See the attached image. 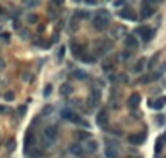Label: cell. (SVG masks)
I'll use <instances>...</instances> for the list:
<instances>
[{
    "mask_svg": "<svg viewBox=\"0 0 166 158\" xmlns=\"http://www.w3.org/2000/svg\"><path fill=\"white\" fill-rule=\"evenodd\" d=\"M91 23H93V26H95L98 31H104V29L108 28V15H104L101 11L99 15H96V16L93 18Z\"/></svg>",
    "mask_w": 166,
    "mask_h": 158,
    "instance_id": "cell-1",
    "label": "cell"
},
{
    "mask_svg": "<svg viewBox=\"0 0 166 158\" xmlns=\"http://www.w3.org/2000/svg\"><path fill=\"white\" fill-rule=\"evenodd\" d=\"M57 134H59V127H57V126H49L46 129V132H44V135H46L47 140H56Z\"/></svg>",
    "mask_w": 166,
    "mask_h": 158,
    "instance_id": "cell-2",
    "label": "cell"
},
{
    "mask_svg": "<svg viewBox=\"0 0 166 158\" xmlns=\"http://www.w3.org/2000/svg\"><path fill=\"white\" fill-rule=\"evenodd\" d=\"M129 142L134 144V145H142L145 142V134L143 132H142V134H134V135L129 137Z\"/></svg>",
    "mask_w": 166,
    "mask_h": 158,
    "instance_id": "cell-3",
    "label": "cell"
},
{
    "mask_svg": "<svg viewBox=\"0 0 166 158\" xmlns=\"http://www.w3.org/2000/svg\"><path fill=\"white\" fill-rule=\"evenodd\" d=\"M119 16L120 18H125V20H132V21L137 20V15H135L130 8H124V10H120L119 11Z\"/></svg>",
    "mask_w": 166,
    "mask_h": 158,
    "instance_id": "cell-4",
    "label": "cell"
},
{
    "mask_svg": "<svg viewBox=\"0 0 166 158\" xmlns=\"http://www.w3.org/2000/svg\"><path fill=\"white\" fill-rule=\"evenodd\" d=\"M153 8H152V5L148 4V2H145L143 5H142V18H148V16H152L153 15Z\"/></svg>",
    "mask_w": 166,
    "mask_h": 158,
    "instance_id": "cell-5",
    "label": "cell"
},
{
    "mask_svg": "<svg viewBox=\"0 0 166 158\" xmlns=\"http://www.w3.org/2000/svg\"><path fill=\"white\" fill-rule=\"evenodd\" d=\"M60 116H62V119H67V121H73L77 119V114H75L72 109H62V112H60Z\"/></svg>",
    "mask_w": 166,
    "mask_h": 158,
    "instance_id": "cell-6",
    "label": "cell"
},
{
    "mask_svg": "<svg viewBox=\"0 0 166 158\" xmlns=\"http://www.w3.org/2000/svg\"><path fill=\"white\" fill-rule=\"evenodd\" d=\"M72 52H73L75 57L81 59V57L85 56V47L83 46H77V44H72Z\"/></svg>",
    "mask_w": 166,
    "mask_h": 158,
    "instance_id": "cell-7",
    "label": "cell"
},
{
    "mask_svg": "<svg viewBox=\"0 0 166 158\" xmlns=\"http://www.w3.org/2000/svg\"><path fill=\"white\" fill-rule=\"evenodd\" d=\"M138 104H140V95H138V93H134V95L129 98V108L135 109Z\"/></svg>",
    "mask_w": 166,
    "mask_h": 158,
    "instance_id": "cell-8",
    "label": "cell"
},
{
    "mask_svg": "<svg viewBox=\"0 0 166 158\" xmlns=\"http://www.w3.org/2000/svg\"><path fill=\"white\" fill-rule=\"evenodd\" d=\"M96 122H98V126L104 127L108 124V112L106 111H101L98 114V117H96Z\"/></svg>",
    "mask_w": 166,
    "mask_h": 158,
    "instance_id": "cell-9",
    "label": "cell"
},
{
    "mask_svg": "<svg viewBox=\"0 0 166 158\" xmlns=\"http://www.w3.org/2000/svg\"><path fill=\"white\" fill-rule=\"evenodd\" d=\"M125 46L132 47V49H137L138 47V42H137V39H135L134 34H129L127 38H125Z\"/></svg>",
    "mask_w": 166,
    "mask_h": 158,
    "instance_id": "cell-10",
    "label": "cell"
},
{
    "mask_svg": "<svg viewBox=\"0 0 166 158\" xmlns=\"http://www.w3.org/2000/svg\"><path fill=\"white\" fill-rule=\"evenodd\" d=\"M148 104L152 106V108H155V109H161L163 106L166 104V96H163V98H158L155 103H152V101H148Z\"/></svg>",
    "mask_w": 166,
    "mask_h": 158,
    "instance_id": "cell-11",
    "label": "cell"
},
{
    "mask_svg": "<svg viewBox=\"0 0 166 158\" xmlns=\"http://www.w3.org/2000/svg\"><path fill=\"white\" fill-rule=\"evenodd\" d=\"M99 96H101L99 95V92L98 90H95V92L91 93V96H90V106H96L99 103Z\"/></svg>",
    "mask_w": 166,
    "mask_h": 158,
    "instance_id": "cell-12",
    "label": "cell"
},
{
    "mask_svg": "<svg viewBox=\"0 0 166 158\" xmlns=\"http://www.w3.org/2000/svg\"><path fill=\"white\" fill-rule=\"evenodd\" d=\"M104 153H106L108 158H117V155H119V153H117V150H116V148H113V147H108Z\"/></svg>",
    "mask_w": 166,
    "mask_h": 158,
    "instance_id": "cell-13",
    "label": "cell"
},
{
    "mask_svg": "<svg viewBox=\"0 0 166 158\" xmlns=\"http://www.w3.org/2000/svg\"><path fill=\"white\" fill-rule=\"evenodd\" d=\"M72 92H73V88H72L70 85H67V83H64L62 87H60V93H62V95H70Z\"/></svg>",
    "mask_w": 166,
    "mask_h": 158,
    "instance_id": "cell-14",
    "label": "cell"
},
{
    "mask_svg": "<svg viewBox=\"0 0 166 158\" xmlns=\"http://www.w3.org/2000/svg\"><path fill=\"white\" fill-rule=\"evenodd\" d=\"M25 155H28V157H31V158H39L41 157V150H25Z\"/></svg>",
    "mask_w": 166,
    "mask_h": 158,
    "instance_id": "cell-15",
    "label": "cell"
},
{
    "mask_svg": "<svg viewBox=\"0 0 166 158\" xmlns=\"http://www.w3.org/2000/svg\"><path fill=\"white\" fill-rule=\"evenodd\" d=\"M161 148H163V139L160 137V139H156V144H155V152H156V155L161 153Z\"/></svg>",
    "mask_w": 166,
    "mask_h": 158,
    "instance_id": "cell-16",
    "label": "cell"
},
{
    "mask_svg": "<svg viewBox=\"0 0 166 158\" xmlns=\"http://www.w3.org/2000/svg\"><path fill=\"white\" fill-rule=\"evenodd\" d=\"M148 31H150V28H148V26H140V28H137V29H135V33H137V34H140L142 38H143V36L147 34Z\"/></svg>",
    "mask_w": 166,
    "mask_h": 158,
    "instance_id": "cell-17",
    "label": "cell"
},
{
    "mask_svg": "<svg viewBox=\"0 0 166 158\" xmlns=\"http://www.w3.org/2000/svg\"><path fill=\"white\" fill-rule=\"evenodd\" d=\"M73 75H75V78H80V80H85L86 78V72L85 70H75Z\"/></svg>",
    "mask_w": 166,
    "mask_h": 158,
    "instance_id": "cell-18",
    "label": "cell"
},
{
    "mask_svg": "<svg viewBox=\"0 0 166 158\" xmlns=\"http://www.w3.org/2000/svg\"><path fill=\"white\" fill-rule=\"evenodd\" d=\"M70 150H72V153H75V155H81L83 153V148H81L80 145H72Z\"/></svg>",
    "mask_w": 166,
    "mask_h": 158,
    "instance_id": "cell-19",
    "label": "cell"
},
{
    "mask_svg": "<svg viewBox=\"0 0 166 158\" xmlns=\"http://www.w3.org/2000/svg\"><path fill=\"white\" fill-rule=\"evenodd\" d=\"M15 148H16V142H15L13 139H10V140L7 142V150L8 152H13Z\"/></svg>",
    "mask_w": 166,
    "mask_h": 158,
    "instance_id": "cell-20",
    "label": "cell"
},
{
    "mask_svg": "<svg viewBox=\"0 0 166 158\" xmlns=\"http://www.w3.org/2000/svg\"><path fill=\"white\" fill-rule=\"evenodd\" d=\"M143 67H145V59H140L137 62V65H135V72H142L143 70Z\"/></svg>",
    "mask_w": 166,
    "mask_h": 158,
    "instance_id": "cell-21",
    "label": "cell"
},
{
    "mask_svg": "<svg viewBox=\"0 0 166 158\" xmlns=\"http://www.w3.org/2000/svg\"><path fill=\"white\" fill-rule=\"evenodd\" d=\"M75 137H80V139H91V135H90L88 132H81V130H78V132L75 134Z\"/></svg>",
    "mask_w": 166,
    "mask_h": 158,
    "instance_id": "cell-22",
    "label": "cell"
},
{
    "mask_svg": "<svg viewBox=\"0 0 166 158\" xmlns=\"http://www.w3.org/2000/svg\"><path fill=\"white\" fill-rule=\"evenodd\" d=\"M81 60L86 62V64H93V62H95V57H93V56H86V54H85V56L81 57Z\"/></svg>",
    "mask_w": 166,
    "mask_h": 158,
    "instance_id": "cell-23",
    "label": "cell"
},
{
    "mask_svg": "<svg viewBox=\"0 0 166 158\" xmlns=\"http://www.w3.org/2000/svg\"><path fill=\"white\" fill-rule=\"evenodd\" d=\"M36 21H38V15H34V13L28 15V23H31V25H34Z\"/></svg>",
    "mask_w": 166,
    "mask_h": 158,
    "instance_id": "cell-24",
    "label": "cell"
},
{
    "mask_svg": "<svg viewBox=\"0 0 166 158\" xmlns=\"http://www.w3.org/2000/svg\"><path fill=\"white\" fill-rule=\"evenodd\" d=\"M70 28H72V31H77V15H75L73 18H72V21H70Z\"/></svg>",
    "mask_w": 166,
    "mask_h": 158,
    "instance_id": "cell-25",
    "label": "cell"
},
{
    "mask_svg": "<svg viewBox=\"0 0 166 158\" xmlns=\"http://www.w3.org/2000/svg\"><path fill=\"white\" fill-rule=\"evenodd\" d=\"M64 56H65V46L59 49V56H57V59H59V60H64Z\"/></svg>",
    "mask_w": 166,
    "mask_h": 158,
    "instance_id": "cell-26",
    "label": "cell"
},
{
    "mask_svg": "<svg viewBox=\"0 0 166 158\" xmlns=\"http://www.w3.org/2000/svg\"><path fill=\"white\" fill-rule=\"evenodd\" d=\"M5 99H7V101H13V99H15L13 92H7V93H5Z\"/></svg>",
    "mask_w": 166,
    "mask_h": 158,
    "instance_id": "cell-27",
    "label": "cell"
},
{
    "mask_svg": "<svg viewBox=\"0 0 166 158\" xmlns=\"http://www.w3.org/2000/svg\"><path fill=\"white\" fill-rule=\"evenodd\" d=\"M51 111H52V106H49V104H47L46 108L43 109V116H49V114H51Z\"/></svg>",
    "mask_w": 166,
    "mask_h": 158,
    "instance_id": "cell-28",
    "label": "cell"
},
{
    "mask_svg": "<svg viewBox=\"0 0 166 158\" xmlns=\"http://www.w3.org/2000/svg\"><path fill=\"white\" fill-rule=\"evenodd\" d=\"M18 112H20V116H25V114H26V106L25 104L20 106V108H18Z\"/></svg>",
    "mask_w": 166,
    "mask_h": 158,
    "instance_id": "cell-29",
    "label": "cell"
},
{
    "mask_svg": "<svg viewBox=\"0 0 166 158\" xmlns=\"http://www.w3.org/2000/svg\"><path fill=\"white\" fill-rule=\"evenodd\" d=\"M51 90H52V87H51V85H46V88H44V96H49Z\"/></svg>",
    "mask_w": 166,
    "mask_h": 158,
    "instance_id": "cell-30",
    "label": "cell"
},
{
    "mask_svg": "<svg viewBox=\"0 0 166 158\" xmlns=\"http://www.w3.org/2000/svg\"><path fill=\"white\" fill-rule=\"evenodd\" d=\"M21 38L23 39H28L29 38V31H28V29H23V31H21Z\"/></svg>",
    "mask_w": 166,
    "mask_h": 158,
    "instance_id": "cell-31",
    "label": "cell"
},
{
    "mask_svg": "<svg viewBox=\"0 0 166 158\" xmlns=\"http://www.w3.org/2000/svg\"><path fill=\"white\" fill-rule=\"evenodd\" d=\"M23 80H25V82H31L33 77H31L29 74H25V75H23Z\"/></svg>",
    "mask_w": 166,
    "mask_h": 158,
    "instance_id": "cell-32",
    "label": "cell"
},
{
    "mask_svg": "<svg viewBox=\"0 0 166 158\" xmlns=\"http://www.w3.org/2000/svg\"><path fill=\"white\" fill-rule=\"evenodd\" d=\"M39 2H26V7H38Z\"/></svg>",
    "mask_w": 166,
    "mask_h": 158,
    "instance_id": "cell-33",
    "label": "cell"
},
{
    "mask_svg": "<svg viewBox=\"0 0 166 158\" xmlns=\"http://www.w3.org/2000/svg\"><path fill=\"white\" fill-rule=\"evenodd\" d=\"M96 147H98V145H96L95 142H90V144H88V148H90V150H96Z\"/></svg>",
    "mask_w": 166,
    "mask_h": 158,
    "instance_id": "cell-34",
    "label": "cell"
},
{
    "mask_svg": "<svg viewBox=\"0 0 166 158\" xmlns=\"http://www.w3.org/2000/svg\"><path fill=\"white\" fill-rule=\"evenodd\" d=\"M156 59H158V56H155V57L152 59V62H150V67H153V65H155V60H156Z\"/></svg>",
    "mask_w": 166,
    "mask_h": 158,
    "instance_id": "cell-35",
    "label": "cell"
},
{
    "mask_svg": "<svg viewBox=\"0 0 166 158\" xmlns=\"http://www.w3.org/2000/svg\"><path fill=\"white\" fill-rule=\"evenodd\" d=\"M2 69H5V62L2 59H0V70H2Z\"/></svg>",
    "mask_w": 166,
    "mask_h": 158,
    "instance_id": "cell-36",
    "label": "cell"
},
{
    "mask_svg": "<svg viewBox=\"0 0 166 158\" xmlns=\"http://www.w3.org/2000/svg\"><path fill=\"white\" fill-rule=\"evenodd\" d=\"M5 111H7V108H5V106H2V104H0V112H5Z\"/></svg>",
    "mask_w": 166,
    "mask_h": 158,
    "instance_id": "cell-37",
    "label": "cell"
},
{
    "mask_svg": "<svg viewBox=\"0 0 166 158\" xmlns=\"http://www.w3.org/2000/svg\"><path fill=\"white\" fill-rule=\"evenodd\" d=\"M2 38H4V39H8V33H2Z\"/></svg>",
    "mask_w": 166,
    "mask_h": 158,
    "instance_id": "cell-38",
    "label": "cell"
},
{
    "mask_svg": "<svg viewBox=\"0 0 166 158\" xmlns=\"http://www.w3.org/2000/svg\"><path fill=\"white\" fill-rule=\"evenodd\" d=\"M156 121H158L160 124H163V117H161V116H158V117H156Z\"/></svg>",
    "mask_w": 166,
    "mask_h": 158,
    "instance_id": "cell-39",
    "label": "cell"
},
{
    "mask_svg": "<svg viewBox=\"0 0 166 158\" xmlns=\"http://www.w3.org/2000/svg\"><path fill=\"white\" fill-rule=\"evenodd\" d=\"M161 139H163V144H166V132L163 134V137H161Z\"/></svg>",
    "mask_w": 166,
    "mask_h": 158,
    "instance_id": "cell-40",
    "label": "cell"
},
{
    "mask_svg": "<svg viewBox=\"0 0 166 158\" xmlns=\"http://www.w3.org/2000/svg\"><path fill=\"white\" fill-rule=\"evenodd\" d=\"M165 85H166V82H165Z\"/></svg>",
    "mask_w": 166,
    "mask_h": 158,
    "instance_id": "cell-41",
    "label": "cell"
}]
</instances>
